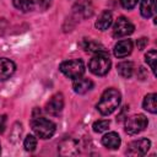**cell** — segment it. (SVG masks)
<instances>
[{"label": "cell", "mask_w": 157, "mask_h": 157, "mask_svg": "<svg viewBox=\"0 0 157 157\" xmlns=\"http://www.w3.org/2000/svg\"><path fill=\"white\" fill-rule=\"evenodd\" d=\"M120 92L115 88H107L102 96L99 102L97 103V109L102 115H109L112 114L120 104Z\"/></svg>", "instance_id": "obj_1"}, {"label": "cell", "mask_w": 157, "mask_h": 157, "mask_svg": "<svg viewBox=\"0 0 157 157\" xmlns=\"http://www.w3.org/2000/svg\"><path fill=\"white\" fill-rule=\"evenodd\" d=\"M110 64L112 63H110V59H109V55L107 54V52H101V53H96L93 55V58L88 63V67L92 74H94L97 76H103L109 71Z\"/></svg>", "instance_id": "obj_2"}, {"label": "cell", "mask_w": 157, "mask_h": 157, "mask_svg": "<svg viewBox=\"0 0 157 157\" xmlns=\"http://www.w3.org/2000/svg\"><path fill=\"white\" fill-rule=\"evenodd\" d=\"M31 126L34 134L40 139H50L55 132V124L52 120L42 117L33 118L31 121Z\"/></svg>", "instance_id": "obj_3"}, {"label": "cell", "mask_w": 157, "mask_h": 157, "mask_svg": "<svg viewBox=\"0 0 157 157\" xmlns=\"http://www.w3.org/2000/svg\"><path fill=\"white\" fill-rule=\"evenodd\" d=\"M60 71L69 78H78L83 75L85 72V65L83 61L80 59H74V60H66L60 64Z\"/></svg>", "instance_id": "obj_4"}, {"label": "cell", "mask_w": 157, "mask_h": 157, "mask_svg": "<svg viewBox=\"0 0 157 157\" xmlns=\"http://www.w3.org/2000/svg\"><path fill=\"white\" fill-rule=\"evenodd\" d=\"M147 124H148L147 118L144 114L131 115V117L126 118V120H125V131L129 135H135V134H139L142 130H145Z\"/></svg>", "instance_id": "obj_5"}, {"label": "cell", "mask_w": 157, "mask_h": 157, "mask_svg": "<svg viewBox=\"0 0 157 157\" xmlns=\"http://www.w3.org/2000/svg\"><path fill=\"white\" fill-rule=\"evenodd\" d=\"M135 27L134 25L126 18V17H119L113 27V37L115 38H123L134 32Z\"/></svg>", "instance_id": "obj_6"}, {"label": "cell", "mask_w": 157, "mask_h": 157, "mask_svg": "<svg viewBox=\"0 0 157 157\" xmlns=\"http://www.w3.org/2000/svg\"><path fill=\"white\" fill-rule=\"evenodd\" d=\"M151 147V141L147 139H140L130 142L126 153L129 156H144Z\"/></svg>", "instance_id": "obj_7"}, {"label": "cell", "mask_w": 157, "mask_h": 157, "mask_svg": "<svg viewBox=\"0 0 157 157\" xmlns=\"http://www.w3.org/2000/svg\"><path fill=\"white\" fill-rule=\"evenodd\" d=\"M64 108V96L63 93H55L47 103L45 110L50 115H58Z\"/></svg>", "instance_id": "obj_8"}, {"label": "cell", "mask_w": 157, "mask_h": 157, "mask_svg": "<svg viewBox=\"0 0 157 157\" xmlns=\"http://www.w3.org/2000/svg\"><path fill=\"white\" fill-rule=\"evenodd\" d=\"M16 70V65L7 58H0V81L10 78Z\"/></svg>", "instance_id": "obj_9"}, {"label": "cell", "mask_w": 157, "mask_h": 157, "mask_svg": "<svg viewBox=\"0 0 157 157\" xmlns=\"http://www.w3.org/2000/svg\"><path fill=\"white\" fill-rule=\"evenodd\" d=\"M132 52V42L130 39L119 40L114 45V55L117 58H125Z\"/></svg>", "instance_id": "obj_10"}, {"label": "cell", "mask_w": 157, "mask_h": 157, "mask_svg": "<svg viewBox=\"0 0 157 157\" xmlns=\"http://www.w3.org/2000/svg\"><path fill=\"white\" fill-rule=\"evenodd\" d=\"M59 152L63 156H72L78 153V145L72 139H66L59 145Z\"/></svg>", "instance_id": "obj_11"}, {"label": "cell", "mask_w": 157, "mask_h": 157, "mask_svg": "<svg viewBox=\"0 0 157 157\" xmlns=\"http://www.w3.org/2000/svg\"><path fill=\"white\" fill-rule=\"evenodd\" d=\"M93 87V82L88 78H82V77H78V78H75L74 81V85H72V88L76 93L78 94H85L87 93L90 90H92Z\"/></svg>", "instance_id": "obj_12"}, {"label": "cell", "mask_w": 157, "mask_h": 157, "mask_svg": "<svg viewBox=\"0 0 157 157\" xmlns=\"http://www.w3.org/2000/svg\"><path fill=\"white\" fill-rule=\"evenodd\" d=\"M102 144L109 150H115L120 146V136L114 131L108 132L102 137Z\"/></svg>", "instance_id": "obj_13"}, {"label": "cell", "mask_w": 157, "mask_h": 157, "mask_svg": "<svg viewBox=\"0 0 157 157\" xmlns=\"http://www.w3.org/2000/svg\"><path fill=\"white\" fill-rule=\"evenodd\" d=\"M112 23H113V16H112V13L108 10H104L98 16V20L96 21V27L99 31H105V29H108L112 26Z\"/></svg>", "instance_id": "obj_14"}, {"label": "cell", "mask_w": 157, "mask_h": 157, "mask_svg": "<svg viewBox=\"0 0 157 157\" xmlns=\"http://www.w3.org/2000/svg\"><path fill=\"white\" fill-rule=\"evenodd\" d=\"M140 12L142 17L150 18L156 12V1L155 0H142L140 6Z\"/></svg>", "instance_id": "obj_15"}, {"label": "cell", "mask_w": 157, "mask_h": 157, "mask_svg": "<svg viewBox=\"0 0 157 157\" xmlns=\"http://www.w3.org/2000/svg\"><path fill=\"white\" fill-rule=\"evenodd\" d=\"M12 2L16 9L21 10L22 12H28L37 6L38 0H12Z\"/></svg>", "instance_id": "obj_16"}, {"label": "cell", "mask_w": 157, "mask_h": 157, "mask_svg": "<svg viewBox=\"0 0 157 157\" xmlns=\"http://www.w3.org/2000/svg\"><path fill=\"white\" fill-rule=\"evenodd\" d=\"M118 74L124 78H129L134 72V64L131 61H121L117 66Z\"/></svg>", "instance_id": "obj_17"}, {"label": "cell", "mask_w": 157, "mask_h": 157, "mask_svg": "<svg viewBox=\"0 0 157 157\" xmlns=\"http://www.w3.org/2000/svg\"><path fill=\"white\" fill-rule=\"evenodd\" d=\"M156 98H157V94H156V93H150V94H147V96L144 98V102H142L144 109H146L147 112L155 114V113L157 112Z\"/></svg>", "instance_id": "obj_18"}, {"label": "cell", "mask_w": 157, "mask_h": 157, "mask_svg": "<svg viewBox=\"0 0 157 157\" xmlns=\"http://www.w3.org/2000/svg\"><path fill=\"white\" fill-rule=\"evenodd\" d=\"M83 48L87 52H92V53H101V52H105L104 47L101 43L93 42V40H85L83 43Z\"/></svg>", "instance_id": "obj_19"}, {"label": "cell", "mask_w": 157, "mask_h": 157, "mask_svg": "<svg viewBox=\"0 0 157 157\" xmlns=\"http://www.w3.org/2000/svg\"><path fill=\"white\" fill-rule=\"evenodd\" d=\"M156 60H157V53L155 49L147 52V54L145 55V61L147 63V65L150 66V69L152 70L153 74H156Z\"/></svg>", "instance_id": "obj_20"}, {"label": "cell", "mask_w": 157, "mask_h": 157, "mask_svg": "<svg viewBox=\"0 0 157 157\" xmlns=\"http://www.w3.org/2000/svg\"><path fill=\"white\" fill-rule=\"evenodd\" d=\"M23 146H25L26 151H29V152L34 151L36 147H37V139H36V136H33V135L26 136V139L23 141Z\"/></svg>", "instance_id": "obj_21"}, {"label": "cell", "mask_w": 157, "mask_h": 157, "mask_svg": "<svg viewBox=\"0 0 157 157\" xmlns=\"http://www.w3.org/2000/svg\"><path fill=\"white\" fill-rule=\"evenodd\" d=\"M108 128H109V121L108 120H104V119L97 120L93 124V130L96 132H103V131L108 130Z\"/></svg>", "instance_id": "obj_22"}, {"label": "cell", "mask_w": 157, "mask_h": 157, "mask_svg": "<svg viewBox=\"0 0 157 157\" xmlns=\"http://www.w3.org/2000/svg\"><path fill=\"white\" fill-rule=\"evenodd\" d=\"M137 2H139V0H120L121 6H123L124 9H128V10L135 7Z\"/></svg>", "instance_id": "obj_23"}, {"label": "cell", "mask_w": 157, "mask_h": 157, "mask_svg": "<svg viewBox=\"0 0 157 157\" xmlns=\"http://www.w3.org/2000/svg\"><path fill=\"white\" fill-rule=\"evenodd\" d=\"M6 126V115H0V134L4 132Z\"/></svg>", "instance_id": "obj_24"}, {"label": "cell", "mask_w": 157, "mask_h": 157, "mask_svg": "<svg viewBox=\"0 0 157 157\" xmlns=\"http://www.w3.org/2000/svg\"><path fill=\"white\" fill-rule=\"evenodd\" d=\"M137 48L140 49V50H142L144 48H145V45L147 44V39L146 38H140V39H137Z\"/></svg>", "instance_id": "obj_25"}]
</instances>
